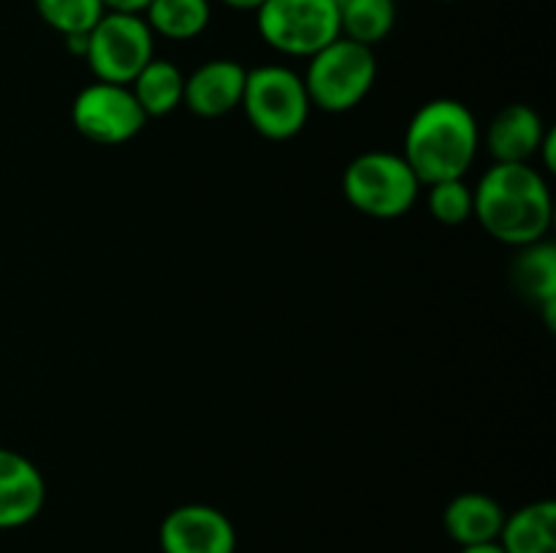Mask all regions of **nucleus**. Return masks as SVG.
I'll return each mask as SVG.
<instances>
[{"instance_id": "1", "label": "nucleus", "mask_w": 556, "mask_h": 553, "mask_svg": "<svg viewBox=\"0 0 556 553\" xmlns=\"http://www.w3.org/2000/svg\"><path fill=\"white\" fill-rule=\"evenodd\" d=\"M472 217L503 244L543 242L554 217L546 179L530 163H494L472 188Z\"/></svg>"}, {"instance_id": "2", "label": "nucleus", "mask_w": 556, "mask_h": 553, "mask_svg": "<svg viewBox=\"0 0 556 553\" xmlns=\"http://www.w3.org/2000/svg\"><path fill=\"white\" fill-rule=\"evenodd\" d=\"M481 146V128L470 108L456 98H434L410 117L402 157L418 182L434 184L462 179L470 171Z\"/></svg>"}, {"instance_id": "3", "label": "nucleus", "mask_w": 556, "mask_h": 553, "mask_svg": "<svg viewBox=\"0 0 556 553\" xmlns=\"http://www.w3.org/2000/svg\"><path fill=\"white\" fill-rule=\"evenodd\" d=\"M416 171L396 152H362L342 173V193L348 204L375 220H396L418 201Z\"/></svg>"}, {"instance_id": "4", "label": "nucleus", "mask_w": 556, "mask_h": 553, "mask_svg": "<svg viewBox=\"0 0 556 553\" xmlns=\"http://www.w3.org/2000/svg\"><path fill=\"white\" fill-rule=\"evenodd\" d=\"M378 76L372 47L340 36L309 57L302 76L309 103L324 112H351L369 95Z\"/></svg>"}, {"instance_id": "5", "label": "nucleus", "mask_w": 556, "mask_h": 553, "mask_svg": "<svg viewBox=\"0 0 556 553\" xmlns=\"http://www.w3.org/2000/svg\"><path fill=\"white\" fill-rule=\"evenodd\" d=\"M239 106L264 139L286 141L307 125L313 103L296 70L288 65H258L244 76Z\"/></svg>"}, {"instance_id": "6", "label": "nucleus", "mask_w": 556, "mask_h": 553, "mask_svg": "<svg viewBox=\"0 0 556 553\" xmlns=\"http://www.w3.org/2000/svg\"><path fill=\"white\" fill-rule=\"evenodd\" d=\"M255 27L275 52L309 60L340 38V5L337 0H266L255 11Z\"/></svg>"}, {"instance_id": "7", "label": "nucleus", "mask_w": 556, "mask_h": 553, "mask_svg": "<svg viewBox=\"0 0 556 553\" xmlns=\"http://www.w3.org/2000/svg\"><path fill=\"white\" fill-rule=\"evenodd\" d=\"M155 57V33L141 14L106 11L87 33L85 60L98 81L130 85Z\"/></svg>"}, {"instance_id": "8", "label": "nucleus", "mask_w": 556, "mask_h": 553, "mask_svg": "<svg viewBox=\"0 0 556 553\" xmlns=\"http://www.w3.org/2000/svg\"><path fill=\"white\" fill-rule=\"evenodd\" d=\"M71 123L92 144L114 146L136 139L144 130L147 114L128 85L92 81L74 98Z\"/></svg>"}, {"instance_id": "9", "label": "nucleus", "mask_w": 556, "mask_h": 553, "mask_svg": "<svg viewBox=\"0 0 556 553\" xmlns=\"http://www.w3.org/2000/svg\"><path fill=\"white\" fill-rule=\"evenodd\" d=\"M163 553H237V529L212 504H179L157 529Z\"/></svg>"}, {"instance_id": "10", "label": "nucleus", "mask_w": 556, "mask_h": 553, "mask_svg": "<svg viewBox=\"0 0 556 553\" xmlns=\"http://www.w3.org/2000/svg\"><path fill=\"white\" fill-rule=\"evenodd\" d=\"M43 502L47 483L41 470L27 455L0 448V531L36 520Z\"/></svg>"}, {"instance_id": "11", "label": "nucleus", "mask_w": 556, "mask_h": 553, "mask_svg": "<svg viewBox=\"0 0 556 553\" xmlns=\"http://www.w3.org/2000/svg\"><path fill=\"white\" fill-rule=\"evenodd\" d=\"M244 76H248V68L237 60H210L185 79L182 103L199 117H223L242 103Z\"/></svg>"}, {"instance_id": "12", "label": "nucleus", "mask_w": 556, "mask_h": 553, "mask_svg": "<svg viewBox=\"0 0 556 553\" xmlns=\"http://www.w3.org/2000/svg\"><path fill=\"white\" fill-rule=\"evenodd\" d=\"M546 136L541 114L527 103H508L494 114L486 130V150L494 163H530Z\"/></svg>"}, {"instance_id": "13", "label": "nucleus", "mask_w": 556, "mask_h": 553, "mask_svg": "<svg viewBox=\"0 0 556 553\" xmlns=\"http://www.w3.org/2000/svg\"><path fill=\"white\" fill-rule=\"evenodd\" d=\"M505 524V510L497 499L486 493L467 491L448 502L443 513L445 535L459 548L483 545V542H497Z\"/></svg>"}, {"instance_id": "14", "label": "nucleus", "mask_w": 556, "mask_h": 553, "mask_svg": "<svg viewBox=\"0 0 556 553\" xmlns=\"http://www.w3.org/2000/svg\"><path fill=\"white\" fill-rule=\"evenodd\" d=\"M497 542L505 553H556V504L541 499L505 515Z\"/></svg>"}, {"instance_id": "15", "label": "nucleus", "mask_w": 556, "mask_h": 553, "mask_svg": "<svg viewBox=\"0 0 556 553\" xmlns=\"http://www.w3.org/2000/svg\"><path fill=\"white\" fill-rule=\"evenodd\" d=\"M128 87L134 92L136 103L141 106V112L147 114V119L163 117V114H172L174 108L182 106L185 76L168 60L152 57Z\"/></svg>"}, {"instance_id": "16", "label": "nucleus", "mask_w": 556, "mask_h": 553, "mask_svg": "<svg viewBox=\"0 0 556 553\" xmlns=\"http://www.w3.org/2000/svg\"><path fill=\"white\" fill-rule=\"evenodd\" d=\"M525 253L516 258L514 280L527 298L538 301L546 312L548 323H554L556 309V249L546 242H535L521 247Z\"/></svg>"}, {"instance_id": "17", "label": "nucleus", "mask_w": 556, "mask_h": 553, "mask_svg": "<svg viewBox=\"0 0 556 553\" xmlns=\"http://www.w3.org/2000/svg\"><path fill=\"white\" fill-rule=\"evenodd\" d=\"M155 36L172 41H190L210 27V0H150L141 14Z\"/></svg>"}, {"instance_id": "18", "label": "nucleus", "mask_w": 556, "mask_h": 553, "mask_svg": "<svg viewBox=\"0 0 556 553\" xmlns=\"http://www.w3.org/2000/svg\"><path fill=\"white\" fill-rule=\"evenodd\" d=\"M340 36L375 47L394 30V0H340Z\"/></svg>"}, {"instance_id": "19", "label": "nucleus", "mask_w": 556, "mask_h": 553, "mask_svg": "<svg viewBox=\"0 0 556 553\" xmlns=\"http://www.w3.org/2000/svg\"><path fill=\"white\" fill-rule=\"evenodd\" d=\"M33 3L38 16L63 38L87 36L106 14L101 0H33Z\"/></svg>"}, {"instance_id": "20", "label": "nucleus", "mask_w": 556, "mask_h": 553, "mask_svg": "<svg viewBox=\"0 0 556 553\" xmlns=\"http://www.w3.org/2000/svg\"><path fill=\"white\" fill-rule=\"evenodd\" d=\"M429 188V211L443 226H462L472 217V188L462 179H443V182L427 184Z\"/></svg>"}, {"instance_id": "21", "label": "nucleus", "mask_w": 556, "mask_h": 553, "mask_svg": "<svg viewBox=\"0 0 556 553\" xmlns=\"http://www.w3.org/2000/svg\"><path fill=\"white\" fill-rule=\"evenodd\" d=\"M106 11H123V14H144L150 0H101Z\"/></svg>"}, {"instance_id": "22", "label": "nucleus", "mask_w": 556, "mask_h": 553, "mask_svg": "<svg viewBox=\"0 0 556 553\" xmlns=\"http://www.w3.org/2000/svg\"><path fill=\"white\" fill-rule=\"evenodd\" d=\"M226 3L228 9H237V11H258L266 0H220Z\"/></svg>"}, {"instance_id": "23", "label": "nucleus", "mask_w": 556, "mask_h": 553, "mask_svg": "<svg viewBox=\"0 0 556 553\" xmlns=\"http://www.w3.org/2000/svg\"><path fill=\"white\" fill-rule=\"evenodd\" d=\"M459 553H505L500 542H483V545H467Z\"/></svg>"}, {"instance_id": "24", "label": "nucleus", "mask_w": 556, "mask_h": 553, "mask_svg": "<svg viewBox=\"0 0 556 553\" xmlns=\"http://www.w3.org/2000/svg\"><path fill=\"white\" fill-rule=\"evenodd\" d=\"M337 3H340V0H337Z\"/></svg>"}]
</instances>
